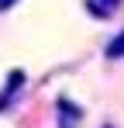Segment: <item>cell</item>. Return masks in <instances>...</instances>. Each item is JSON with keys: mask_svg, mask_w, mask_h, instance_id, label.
Returning <instances> with one entry per match:
<instances>
[{"mask_svg": "<svg viewBox=\"0 0 124 128\" xmlns=\"http://www.w3.org/2000/svg\"><path fill=\"white\" fill-rule=\"evenodd\" d=\"M83 7H86V14H90V18L107 21V18H114V14H117L121 0H83Z\"/></svg>", "mask_w": 124, "mask_h": 128, "instance_id": "obj_1", "label": "cell"}, {"mask_svg": "<svg viewBox=\"0 0 124 128\" xmlns=\"http://www.w3.org/2000/svg\"><path fill=\"white\" fill-rule=\"evenodd\" d=\"M79 118H83V107H76L72 100L59 97V128H76Z\"/></svg>", "mask_w": 124, "mask_h": 128, "instance_id": "obj_2", "label": "cell"}, {"mask_svg": "<svg viewBox=\"0 0 124 128\" xmlns=\"http://www.w3.org/2000/svg\"><path fill=\"white\" fill-rule=\"evenodd\" d=\"M24 86V73L21 69H10V76H7V86H3V94H0V111H7L10 100L17 97V90Z\"/></svg>", "mask_w": 124, "mask_h": 128, "instance_id": "obj_3", "label": "cell"}, {"mask_svg": "<svg viewBox=\"0 0 124 128\" xmlns=\"http://www.w3.org/2000/svg\"><path fill=\"white\" fill-rule=\"evenodd\" d=\"M103 56H107V59H124V31H117V35L110 38V45H107Z\"/></svg>", "mask_w": 124, "mask_h": 128, "instance_id": "obj_4", "label": "cell"}, {"mask_svg": "<svg viewBox=\"0 0 124 128\" xmlns=\"http://www.w3.org/2000/svg\"><path fill=\"white\" fill-rule=\"evenodd\" d=\"M14 4H17V0H0V10H10Z\"/></svg>", "mask_w": 124, "mask_h": 128, "instance_id": "obj_5", "label": "cell"}, {"mask_svg": "<svg viewBox=\"0 0 124 128\" xmlns=\"http://www.w3.org/2000/svg\"><path fill=\"white\" fill-rule=\"evenodd\" d=\"M107 128H110V125H107Z\"/></svg>", "mask_w": 124, "mask_h": 128, "instance_id": "obj_6", "label": "cell"}]
</instances>
